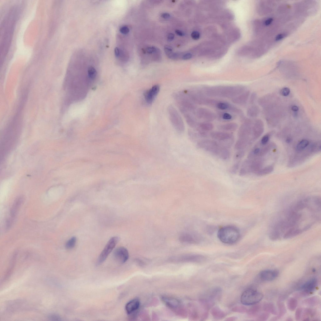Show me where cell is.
<instances>
[{
  "instance_id": "obj_1",
  "label": "cell",
  "mask_w": 321,
  "mask_h": 321,
  "mask_svg": "<svg viewBox=\"0 0 321 321\" xmlns=\"http://www.w3.org/2000/svg\"><path fill=\"white\" fill-rule=\"evenodd\" d=\"M321 198L308 197L299 201L275 216L269 229L274 241L294 237L308 230L321 220Z\"/></svg>"
},
{
  "instance_id": "obj_2",
  "label": "cell",
  "mask_w": 321,
  "mask_h": 321,
  "mask_svg": "<svg viewBox=\"0 0 321 321\" xmlns=\"http://www.w3.org/2000/svg\"><path fill=\"white\" fill-rule=\"evenodd\" d=\"M245 90L244 86L241 85L207 87L203 88L204 93L208 96L232 98L244 92Z\"/></svg>"
},
{
  "instance_id": "obj_3",
  "label": "cell",
  "mask_w": 321,
  "mask_h": 321,
  "mask_svg": "<svg viewBox=\"0 0 321 321\" xmlns=\"http://www.w3.org/2000/svg\"><path fill=\"white\" fill-rule=\"evenodd\" d=\"M217 236L221 242L227 244L236 243L240 237V231L236 227L231 226L223 227L218 231Z\"/></svg>"
},
{
  "instance_id": "obj_4",
  "label": "cell",
  "mask_w": 321,
  "mask_h": 321,
  "mask_svg": "<svg viewBox=\"0 0 321 321\" xmlns=\"http://www.w3.org/2000/svg\"><path fill=\"white\" fill-rule=\"evenodd\" d=\"M263 294L259 291L253 289H249L245 291L240 298L242 303L246 306L255 305L258 303L263 298Z\"/></svg>"
},
{
  "instance_id": "obj_5",
  "label": "cell",
  "mask_w": 321,
  "mask_h": 321,
  "mask_svg": "<svg viewBox=\"0 0 321 321\" xmlns=\"http://www.w3.org/2000/svg\"><path fill=\"white\" fill-rule=\"evenodd\" d=\"M173 97L178 108H182L193 113L197 109L196 106L184 92L175 93Z\"/></svg>"
},
{
  "instance_id": "obj_6",
  "label": "cell",
  "mask_w": 321,
  "mask_h": 321,
  "mask_svg": "<svg viewBox=\"0 0 321 321\" xmlns=\"http://www.w3.org/2000/svg\"><path fill=\"white\" fill-rule=\"evenodd\" d=\"M168 114L172 124L178 132L182 133L185 130V125L183 120L176 109L170 106L168 109Z\"/></svg>"
},
{
  "instance_id": "obj_7",
  "label": "cell",
  "mask_w": 321,
  "mask_h": 321,
  "mask_svg": "<svg viewBox=\"0 0 321 321\" xmlns=\"http://www.w3.org/2000/svg\"><path fill=\"white\" fill-rule=\"evenodd\" d=\"M119 240V238L117 236L113 237L109 240L98 258L96 263L97 265H101L104 262L115 248Z\"/></svg>"
},
{
  "instance_id": "obj_8",
  "label": "cell",
  "mask_w": 321,
  "mask_h": 321,
  "mask_svg": "<svg viewBox=\"0 0 321 321\" xmlns=\"http://www.w3.org/2000/svg\"><path fill=\"white\" fill-rule=\"evenodd\" d=\"M195 116L205 122H211L216 118V115L211 110L203 108H197L193 113Z\"/></svg>"
},
{
  "instance_id": "obj_9",
  "label": "cell",
  "mask_w": 321,
  "mask_h": 321,
  "mask_svg": "<svg viewBox=\"0 0 321 321\" xmlns=\"http://www.w3.org/2000/svg\"><path fill=\"white\" fill-rule=\"evenodd\" d=\"M179 239L181 242L189 244H198L201 240L198 235L190 232L183 233L181 235Z\"/></svg>"
},
{
  "instance_id": "obj_10",
  "label": "cell",
  "mask_w": 321,
  "mask_h": 321,
  "mask_svg": "<svg viewBox=\"0 0 321 321\" xmlns=\"http://www.w3.org/2000/svg\"><path fill=\"white\" fill-rule=\"evenodd\" d=\"M113 256L115 260L118 262L120 264H123L127 261L129 254L126 248L123 247H120L115 250Z\"/></svg>"
},
{
  "instance_id": "obj_11",
  "label": "cell",
  "mask_w": 321,
  "mask_h": 321,
  "mask_svg": "<svg viewBox=\"0 0 321 321\" xmlns=\"http://www.w3.org/2000/svg\"><path fill=\"white\" fill-rule=\"evenodd\" d=\"M217 142L215 140L204 139L200 140L196 144L197 148L210 152L215 147L218 146Z\"/></svg>"
},
{
  "instance_id": "obj_12",
  "label": "cell",
  "mask_w": 321,
  "mask_h": 321,
  "mask_svg": "<svg viewBox=\"0 0 321 321\" xmlns=\"http://www.w3.org/2000/svg\"><path fill=\"white\" fill-rule=\"evenodd\" d=\"M240 127L238 133L239 138L250 139L252 130L249 120H245Z\"/></svg>"
},
{
  "instance_id": "obj_13",
  "label": "cell",
  "mask_w": 321,
  "mask_h": 321,
  "mask_svg": "<svg viewBox=\"0 0 321 321\" xmlns=\"http://www.w3.org/2000/svg\"><path fill=\"white\" fill-rule=\"evenodd\" d=\"M160 90V86L158 85L153 86L151 89L146 91L144 93L145 101L149 104H152Z\"/></svg>"
},
{
  "instance_id": "obj_14",
  "label": "cell",
  "mask_w": 321,
  "mask_h": 321,
  "mask_svg": "<svg viewBox=\"0 0 321 321\" xmlns=\"http://www.w3.org/2000/svg\"><path fill=\"white\" fill-rule=\"evenodd\" d=\"M279 273L278 271L277 270H265L260 272L259 276L262 280L270 281L275 279L278 276Z\"/></svg>"
},
{
  "instance_id": "obj_15",
  "label": "cell",
  "mask_w": 321,
  "mask_h": 321,
  "mask_svg": "<svg viewBox=\"0 0 321 321\" xmlns=\"http://www.w3.org/2000/svg\"><path fill=\"white\" fill-rule=\"evenodd\" d=\"M317 281L315 278H312L307 281L301 287L303 291L306 294H310L315 289Z\"/></svg>"
},
{
  "instance_id": "obj_16",
  "label": "cell",
  "mask_w": 321,
  "mask_h": 321,
  "mask_svg": "<svg viewBox=\"0 0 321 321\" xmlns=\"http://www.w3.org/2000/svg\"><path fill=\"white\" fill-rule=\"evenodd\" d=\"M210 135L212 138L217 141H221L234 136L231 133L223 131L211 132L210 133Z\"/></svg>"
},
{
  "instance_id": "obj_17",
  "label": "cell",
  "mask_w": 321,
  "mask_h": 321,
  "mask_svg": "<svg viewBox=\"0 0 321 321\" xmlns=\"http://www.w3.org/2000/svg\"><path fill=\"white\" fill-rule=\"evenodd\" d=\"M249 95V92H244L232 98V102L234 104L239 105L244 104L247 102Z\"/></svg>"
},
{
  "instance_id": "obj_18",
  "label": "cell",
  "mask_w": 321,
  "mask_h": 321,
  "mask_svg": "<svg viewBox=\"0 0 321 321\" xmlns=\"http://www.w3.org/2000/svg\"><path fill=\"white\" fill-rule=\"evenodd\" d=\"M140 305L139 300L134 299L130 301L126 305L125 309L127 313L130 315L136 311Z\"/></svg>"
},
{
  "instance_id": "obj_19",
  "label": "cell",
  "mask_w": 321,
  "mask_h": 321,
  "mask_svg": "<svg viewBox=\"0 0 321 321\" xmlns=\"http://www.w3.org/2000/svg\"><path fill=\"white\" fill-rule=\"evenodd\" d=\"M251 140L250 139L239 138L235 144V149L237 151L245 150L250 144Z\"/></svg>"
},
{
  "instance_id": "obj_20",
  "label": "cell",
  "mask_w": 321,
  "mask_h": 321,
  "mask_svg": "<svg viewBox=\"0 0 321 321\" xmlns=\"http://www.w3.org/2000/svg\"><path fill=\"white\" fill-rule=\"evenodd\" d=\"M238 127L236 123H231L219 125L218 127V129L223 131L231 132L236 131Z\"/></svg>"
},
{
  "instance_id": "obj_21",
  "label": "cell",
  "mask_w": 321,
  "mask_h": 321,
  "mask_svg": "<svg viewBox=\"0 0 321 321\" xmlns=\"http://www.w3.org/2000/svg\"><path fill=\"white\" fill-rule=\"evenodd\" d=\"M162 299L164 303L170 308H176L179 306V303L178 301L175 298L163 297L162 298Z\"/></svg>"
},
{
  "instance_id": "obj_22",
  "label": "cell",
  "mask_w": 321,
  "mask_h": 321,
  "mask_svg": "<svg viewBox=\"0 0 321 321\" xmlns=\"http://www.w3.org/2000/svg\"><path fill=\"white\" fill-rule=\"evenodd\" d=\"M251 160L248 159L245 160L239 171V175L241 176L247 175L250 172Z\"/></svg>"
},
{
  "instance_id": "obj_23",
  "label": "cell",
  "mask_w": 321,
  "mask_h": 321,
  "mask_svg": "<svg viewBox=\"0 0 321 321\" xmlns=\"http://www.w3.org/2000/svg\"><path fill=\"white\" fill-rule=\"evenodd\" d=\"M23 202V197H19L15 201L11 211V218H14L16 215L18 210Z\"/></svg>"
},
{
  "instance_id": "obj_24",
  "label": "cell",
  "mask_w": 321,
  "mask_h": 321,
  "mask_svg": "<svg viewBox=\"0 0 321 321\" xmlns=\"http://www.w3.org/2000/svg\"><path fill=\"white\" fill-rule=\"evenodd\" d=\"M217 142L219 146L224 148L229 149L234 144V136H232L223 140H221V141Z\"/></svg>"
},
{
  "instance_id": "obj_25",
  "label": "cell",
  "mask_w": 321,
  "mask_h": 321,
  "mask_svg": "<svg viewBox=\"0 0 321 321\" xmlns=\"http://www.w3.org/2000/svg\"><path fill=\"white\" fill-rule=\"evenodd\" d=\"M218 119L220 121L224 122H229L231 121L234 119V116L228 112H219L218 114Z\"/></svg>"
},
{
  "instance_id": "obj_26",
  "label": "cell",
  "mask_w": 321,
  "mask_h": 321,
  "mask_svg": "<svg viewBox=\"0 0 321 321\" xmlns=\"http://www.w3.org/2000/svg\"><path fill=\"white\" fill-rule=\"evenodd\" d=\"M230 156L231 152L228 149L220 147L217 157L223 160H226L229 158Z\"/></svg>"
},
{
  "instance_id": "obj_27",
  "label": "cell",
  "mask_w": 321,
  "mask_h": 321,
  "mask_svg": "<svg viewBox=\"0 0 321 321\" xmlns=\"http://www.w3.org/2000/svg\"><path fill=\"white\" fill-rule=\"evenodd\" d=\"M214 127V125L211 122H204L199 123L198 128L197 131L202 130L208 132L212 130Z\"/></svg>"
},
{
  "instance_id": "obj_28",
  "label": "cell",
  "mask_w": 321,
  "mask_h": 321,
  "mask_svg": "<svg viewBox=\"0 0 321 321\" xmlns=\"http://www.w3.org/2000/svg\"><path fill=\"white\" fill-rule=\"evenodd\" d=\"M264 310L266 312L276 315L277 314L276 308L273 303H267L263 306Z\"/></svg>"
},
{
  "instance_id": "obj_29",
  "label": "cell",
  "mask_w": 321,
  "mask_h": 321,
  "mask_svg": "<svg viewBox=\"0 0 321 321\" xmlns=\"http://www.w3.org/2000/svg\"><path fill=\"white\" fill-rule=\"evenodd\" d=\"M309 144V142L308 140L306 139L302 140L297 145L296 150L298 152H300L304 150Z\"/></svg>"
},
{
  "instance_id": "obj_30",
  "label": "cell",
  "mask_w": 321,
  "mask_h": 321,
  "mask_svg": "<svg viewBox=\"0 0 321 321\" xmlns=\"http://www.w3.org/2000/svg\"><path fill=\"white\" fill-rule=\"evenodd\" d=\"M298 306V301L294 298H290L287 303V306L288 309L291 311H294Z\"/></svg>"
},
{
  "instance_id": "obj_31",
  "label": "cell",
  "mask_w": 321,
  "mask_h": 321,
  "mask_svg": "<svg viewBox=\"0 0 321 321\" xmlns=\"http://www.w3.org/2000/svg\"><path fill=\"white\" fill-rule=\"evenodd\" d=\"M188 134L191 140L194 142H197V141L198 142L199 141L198 140L199 139L202 138L198 132H196L192 130L189 131Z\"/></svg>"
},
{
  "instance_id": "obj_32",
  "label": "cell",
  "mask_w": 321,
  "mask_h": 321,
  "mask_svg": "<svg viewBox=\"0 0 321 321\" xmlns=\"http://www.w3.org/2000/svg\"><path fill=\"white\" fill-rule=\"evenodd\" d=\"M77 241L75 237H73L68 241L65 245L66 248L68 249L73 248L75 246Z\"/></svg>"
},
{
  "instance_id": "obj_33",
  "label": "cell",
  "mask_w": 321,
  "mask_h": 321,
  "mask_svg": "<svg viewBox=\"0 0 321 321\" xmlns=\"http://www.w3.org/2000/svg\"><path fill=\"white\" fill-rule=\"evenodd\" d=\"M278 306L279 310V314L277 317L278 318L284 315L286 312V310L285 306L283 303L278 302Z\"/></svg>"
},
{
  "instance_id": "obj_34",
  "label": "cell",
  "mask_w": 321,
  "mask_h": 321,
  "mask_svg": "<svg viewBox=\"0 0 321 321\" xmlns=\"http://www.w3.org/2000/svg\"><path fill=\"white\" fill-rule=\"evenodd\" d=\"M257 113V109L255 106H252L249 108L247 111L248 115L250 117H254Z\"/></svg>"
},
{
  "instance_id": "obj_35",
  "label": "cell",
  "mask_w": 321,
  "mask_h": 321,
  "mask_svg": "<svg viewBox=\"0 0 321 321\" xmlns=\"http://www.w3.org/2000/svg\"><path fill=\"white\" fill-rule=\"evenodd\" d=\"M88 75L90 78L94 80L96 77L97 72L96 69L92 67H90L88 69Z\"/></svg>"
},
{
  "instance_id": "obj_36",
  "label": "cell",
  "mask_w": 321,
  "mask_h": 321,
  "mask_svg": "<svg viewBox=\"0 0 321 321\" xmlns=\"http://www.w3.org/2000/svg\"><path fill=\"white\" fill-rule=\"evenodd\" d=\"M245 154V150H241L237 151L234 155V159L235 160H240L243 157Z\"/></svg>"
},
{
  "instance_id": "obj_37",
  "label": "cell",
  "mask_w": 321,
  "mask_h": 321,
  "mask_svg": "<svg viewBox=\"0 0 321 321\" xmlns=\"http://www.w3.org/2000/svg\"><path fill=\"white\" fill-rule=\"evenodd\" d=\"M240 165V161H238L234 164L230 169V173L233 175L235 174L238 171Z\"/></svg>"
},
{
  "instance_id": "obj_38",
  "label": "cell",
  "mask_w": 321,
  "mask_h": 321,
  "mask_svg": "<svg viewBox=\"0 0 321 321\" xmlns=\"http://www.w3.org/2000/svg\"><path fill=\"white\" fill-rule=\"evenodd\" d=\"M318 300L317 298L316 297H315L313 298H311L308 299H307L305 301V303H306V305L311 306H314L317 304V302H318Z\"/></svg>"
},
{
  "instance_id": "obj_39",
  "label": "cell",
  "mask_w": 321,
  "mask_h": 321,
  "mask_svg": "<svg viewBox=\"0 0 321 321\" xmlns=\"http://www.w3.org/2000/svg\"><path fill=\"white\" fill-rule=\"evenodd\" d=\"M302 308H299L296 310L295 315V318L296 320L300 319L302 317Z\"/></svg>"
},
{
  "instance_id": "obj_40",
  "label": "cell",
  "mask_w": 321,
  "mask_h": 321,
  "mask_svg": "<svg viewBox=\"0 0 321 321\" xmlns=\"http://www.w3.org/2000/svg\"><path fill=\"white\" fill-rule=\"evenodd\" d=\"M165 51L166 54L169 57L173 54V48L169 45H166L165 46Z\"/></svg>"
},
{
  "instance_id": "obj_41",
  "label": "cell",
  "mask_w": 321,
  "mask_h": 321,
  "mask_svg": "<svg viewBox=\"0 0 321 321\" xmlns=\"http://www.w3.org/2000/svg\"><path fill=\"white\" fill-rule=\"evenodd\" d=\"M269 314L268 313H263L261 314L259 317L258 320L261 321H265L267 320L269 318Z\"/></svg>"
},
{
  "instance_id": "obj_42",
  "label": "cell",
  "mask_w": 321,
  "mask_h": 321,
  "mask_svg": "<svg viewBox=\"0 0 321 321\" xmlns=\"http://www.w3.org/2000/svg\"><path fill=\"white\" fill-rule=\"evenodd\" d=\"M119 31L123 34H127L129 33L130 29L127 27L124 26L120 28Z\"/></svg>"
},
{
  "instance_id": "obj_43",
  "label": "cell",
  "mask_w": 321,
  "mask_h": 321,
  "mask_svg": "<svg viewBox=\"0 0 321 321\" xmlns=\"http://www.w3.org/2000/svg\"><path fill=\"white\" fill-rule=\"evenodd\" d=\"M290 90L288 88H285L283 89L281 91V94L283 96H286L289 95L290 93Z\"/></svg>"
},
{
  "instance_id": "obj_44",
  "label": "cell",
  "mask_w": 321,
  "mask_h": 321,
  "mask_svg": "<svg viewBox=\"0 0 321 321\" xmlns=\"http://www.w3.org/2000/svg\"><path fill=\"white\" fill-rule=\"evenodd\" d=\"M269 140V136L268 135H265L262 138L261 140V143L263 145H265L268 142Z\"/></svg>"
},
{
  "instance_id": "obj_45",
  "label": "cell",
  "mask_w": 321,
  "mask_h": 321,
  "mask_svg": "<svg viewBox=\"0 0 321 321\" xmlns=\"http://www.w3.org/2000/svg\"><path fill=\"white\" fill-rule=\"evenodd\" d=\"M192 38L194 40H198L200 37V34L199 32L197 31H194L192 32L191 34Z\"/></svg>"
},
{
  "instance_id": "obj_46",
  "label": "cell",
  "mask_w": 321,
  "mask_h": 321,
  "mask_svg": "<svg viewBox=\"0 0 321 321\" xmlns=\"http://www.w3.org/2000/svg\"><path fill=\"white\" fill-rule=\"evenodd\" d=\"M49 319L52 320H60L61 318L58 315L53 314L49 316Z\"/></svg>"
},
{
  "instance_id": "obj_47",
  "label": "cell",
  "mask_w": 321,
  "mask_h": 321,
  "mask_svg": "<svg viewBox=\"0 0 321 321\" xmlns=\"http://www.w3.org/2000/svg\"><path fill=\"white\" fill-rule=\"evenodd\" d=\"M192 57V55L190 53H187L184 55L182 56V58L184 60H188L191 58Z\"/></svg>"
},
{
  "instance_id": "obj_48",
  "label": "cell",
  "mask_w": 321,
  "mask_h": 321,
  "mask_svg": "<svg viewBox=\"0 0 321 321\" xmlns=\"http://www.w3.org/2000/svg\"><path fill=\"white\" fill-rule=\"evenodd\" d=\"M120 50L118 48H116L115 49V54L116 57H119L120 55Z\"/></svg>"
},
{
  "instance_id": "obj_49",
  "label": "cell",
  "mask_w": 321,
  "mask_h": 321,
  "mask_svg": "<svg viewBox=\"0 0 321 321\" xmlns=\"http://www.w3.org/2000/svg\"><path fill=\"white\" fill-rule=\"evenodd\" d=\"M156 48L153 47H150L147 49V52L149 53H153L156 52Z\"/></svg>"
},
{
  "instance_id": "obj_50",
  "label": "cell",
  "mask_w": 321,
  "mask_h": 321,
  "mask_svg": "<svg viewBox=\"0 0 321 321\" xmlns=\"http://www.w3.org/2000/svg\"><path fill=\"white\" fill-rule=\"evenodd\" d=\"M273 21V18H269V19H268L266 20L265 23V25L266 26H269L272 23Z\"/></svg>"
},
{
  "instance_id": "obj_51",
  "label": "cell",
  "mask_w": 321,
  "mask_h": 321,
  "mask_svg": "<svg viewBox=\"0 0 321 321\" xmlns=\"http://www.w3.org/2000/svg\"><path fill=\"white\" fill-rule=\"evenodd\" d=\"M174 37V35L173 33H169L168 36V40L169 42L173 41Z\"/></svg>"
},
{
  "instance_id": "obj_52",
  "label": "cell",
  "mask_w": 321,
  "mask_h": 321,
  "mask_svg": "<svg viewBox=\"0 0 321 321\" xmlns=\"http://www.w3.org/2000/svg\"><path fill=\"white\" fill-rule=\"evenodd\" d=\"M284 36V35L283 34H280L277 35L275 37V40L276 41H278L279 40H282Z\"/></svg>"
},
{
  "instance_id": "obj_53",
  "label": "cell",
  "mask_w": 321,
  "mask_h": 321,
  "mask_svg": "<svg viewBox=\"0 0 321 321\" xmlns=\"http://www.w3.org/2000/svg\"><path fill=\"white\" fill-rule=\"evenodd\" d=\"M162 18L165 19H168L170 17V15L167 13L163 14L161 15Z\"/></svg>"
},
{
  "instance_id": "obj_54",
  "label": "cell",
  "mask_w": 321,
  "mask_h": 321,
  "mask_svg": "<svg viewBox=\"0 0 321 321\" xmlns=\"http://www.w3.org/2000/svg\"><path fill=\"white\" fill-rule=\"evenodd\" d=\"M175 32L176 34L179 36H183L184 35L183 32L179 30H176Z\"/></svg>"
},
{
  "instance_id": "obj_55",
  "label": "cell",
  "mask_w": 321,
  "mask_h": 321,
  "mask_svg": "<svg viewBox=\"0 0 321 321\" xmlns=\"http://www.w3.org/2000/svg\"><path fill=\"white\" fill-rule=\"evenodd\" d=\"M291 109L293 111L296 112L298 111L299 108L298 106H294L292 107Z\"/></svg>"
},
{
  "instance_id": "obj_56",
  "label": "cell",
  "mask_w": 321,
  "mask_h": 321,
  "mask_svg": "<svg viewBox=\"0 0 321 321\" xmlns=\"http://www.w3.org/2000/svg\"><path fill=\"white\" fill-rule=\"evenodd\" d=\"M292 140V138L290 137H289L287 138L286 140V143L287 144L290 143L291 142Z\"/></svg>"
}]
</instances>
